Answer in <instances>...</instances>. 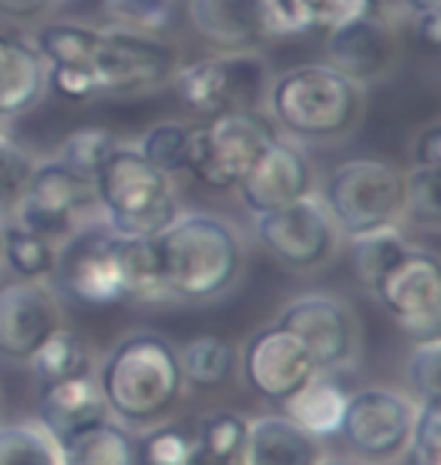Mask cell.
<instances>
[{
	"mask_svg": "<svg viewBox=\"0 0 441 465\" xmlns=\"http://www.w3.org/2000/svg\"><path fill=\"white\" fill-rule=\"evenodd\" d=\"M393 6H399V0H366V9H369L372 15H381V18H387V13Z\"/></svg>",
	"mask_w": 441,
	"mask_h": 465,
	"instance_id": "obj_47",
	"label": "cell"
},
{
	"mask_svg": "<svg viewBox=\"0 0 441 465\" xmlns=\"http://www.w3.org/2000/svg\"><path fill=\"white\" fill-rule=\"evenodd\" d=\"M321 200L345 236L396 227L406 212V173L387 161L354 157L326 175Z\"/></svg>",
	"mask_w": 441,
	"mask_h": 465,
	"instance_id": "obj_5",
	"label": "cell"
},
{
	"mask_svg": "<svg viewBox=\"0 0 441 465\" xmlns=\"http://www.w3.org/2000/svg\"><path fill=\"white\" fill-rule=\"evenodd\" d=\"M4 124H6V121H4V118H0V127H4Z\"/></svg>",
	"mask_w": 441,
	"mask_h": 465,
	"instance_id": "obj_50",
	"label": "cell"
},
{
	"mask_svg": "<svg viewBox=\"0 0 441 465\" xmlns=\"http://www.w3.org/2000/svg\"><path fill=\"white\" fill-rule=\"evenodd\" d=\"M118 254L127 300H157V296H166L155 239L118 236Z\"/></svg>",
	"mask_w": 441,
	"mask_h": 465,
	"instance_id": "obj_31",
	"label": "cell"
},
{
	"mask_svg": "<svg viewBox=\"0 0 441 465\" xmlns=\"http://www.w3.org/2000/svg\"><path fill=\"white\" fill-rule=\"evenodd\" d=\"M170 85L178 104L196 118L257 113L266 104L269 67L257 52H218L182 64Z\"/></svg>",
	"mask_w": 441,
	"mask_h": 465,
	"instance_id": "obj_6",
	"label": "cell"
},
{
	"mask_svg": "<svg viewBox=\"0 0 441 465\" xmlns=\"http://www.w3.org/2000/svg\"><path fill=\"white\" fill-rule=\"evenodd\" d=\"M348 396L351 393L339 384V378H333L330 371H317L285 402V417H290L315 441L336 439L342 430Z\"/></svg>",
	"mask_w": 441,
	"mask_h": 465,
	"instance_id": "obj_23",
	"label": "cell"
},
{
	"mask_svg": "<svg viewBox=\"0 0 441 465\" xmlns=\"http://www.w3.org/2000/svg\"><path fill=\"white\" fill-rule=\"evenodd\" d=\"M0 263H4V221H0Z\"/></svg>",
	"mask_w": 441,
	"mask_h": 465,
	"instance_id": "obj_48",
	"label": "cell"
},
{
	"mask_svg": "<svg viewBox=\"0 0 441 465\" xmlns=\"http://www.w3.org/2000/svg\"><path fill=\"white\" fill-rule=\"evenodd\" d=\"M194 448V435L182 426H157L143 441V462L145 465H187Z\"/></svg>",
	"mask_w": 441,
	"mask_h": 465,
	"instance_id": "obj_42",
	"label": "cell"
},
{
	"mask_svg": "<svg viewBox=\"0 0 441 465\" xmlns=\"http://www.w3.org/2000/svg\"><path fill=\"white\" fill-rule=\"evenodd\" d=\"M34 378L40 384H55V381H67L79 375H94V353L88 348V341L73 330H58L43 341L31 360Z\"/></svg>",
	"mask_w": 441,
	"mask_h": 465,
	"instance_id": "obj_27",
	"label": "cell"
},
{
	"mask_svg": "<svg viewBox=\"0 0 441 465\" xmlns=\"http://www.w3.org/2000/svg\"><path fill=\"white\" fill-rule=\"evenodd\" d=\"M246 435L248 420L242 414L218 411L203 417L194 432V448L187 465H239Z\"/></svg>",
	"mask_w": 441,
	"mask_h": 465,
	"instance_id": "obj_28",
	"label": "cell"
},
{
	"mask_svg": "<svg viewBox=\"0 0 441 465\" xmlns=\"http://www.w3.org/2000/svg\"><path fill=\"white\" fill-rule=\"evenodd\" d=\"M0 465H64V450L40 423H9L0 426Z\"/></svg>",
	"mask_w": 441,
	"mask_h": 465,
	"instance_id": "obj_34",
	"label": "cell"
},
{
	"mask_svg": "<svg viewBox=\"0 0 441 465\" xmlns=\"http://www.w3.org/2000/svg\"><path fill=\"white\" fill-rule=\"evenodd\" d=\"M40 423L55 441L64 444L73 435L91 430L103 420H109V408L103 399V390L97 384V375H79L55 384H40Z\"/></svg>",
	"mask_w": 441,
	"mask_h": 465,
	"instance_id": "obj_20",
	"label": "cell"
},
{
	"mask_svg": "<svg viewBox=\"0 0 441 465\" xmlns=\"http://www.w3.org/2000/svg\"><path fill=\"white\" fill-rule=\"evenodd\" d=\"M52 282L79 305H115L127 300L121 278L118 232L106 224L79 227L58 245Z\"/></svg>",
	"mask_w": 441,
	"mask_h": 465,
	"instance_id": "obj_9",
	"label": "cell"
},
{
	"mask_svg": "<svg viewBox=\"0 0 441 465\" xmlns=\"http://www.w3.org/2000/svg\"><path fill=\"white\" fill-rule=\"evenodd\" d=\"M415 166L424 170H441V124H429L417 134L415 148H411Z\"/></svg>",
	"mask_w": 441,
	"mask_h": 465,
	"instance_id": "obj_43",
	"label": "cell"
},
{
	"mask_svg": "<svg viewBox=\"0 0 441 465\" xmlns=\"http://www.w3.org/2000/svg\"><path fill=\"white\" fill-rule=\"evenodd\" d=\"M248 387L266 402L285 405L308 378L317 375L312 353L296 336L281 327H264L246 341L239 353Z\"/></svg>",
	"mask_w": 441,
	"mask_h": 465,
	"instance_id": "obj_15",
	"label": "cell"
},
{
	"mask_svg": "<svg viewBox=\"0 0 441 465\" xmlns=\"http://www.w3.org/2000/svg\"><path fill=\"white\" fill-rule=\"evenodd\" d=\"M164 293L187 302H205L227 293L242 275V239L227 221L191 212L178 215L155 236Z\"/></svg>",
	"mask_w": 441,
	"mask_h": 465,
	"instance_id": "obj_1",
	"label": "cell"
},
{
	"mask_svg": "<svg viewBox=\"0 0 441 465\" xmlns=\"http://www.w3.org/2000/svg\"><path fill=\"white\" fill-rule=\"evenodd\" d=\"M408 239L402 236L399 227H381L372 232H360V236H348V263L354 278L366 291H372L393 266L406 257Z\"/></svg>",
	"mask_w": 441,
	"mask_h": 465,
	"instance_id": "obj_26",
	"label": "cell"
},
{
	"mask_svg": "<svg viewBox=\"0 0 441 465\" xmlns=\"http://www.w3.org/2000/svg\"><path fill=\"white\" fill-rule=\"evenodd\" d=\"M276 327L303 341L317 371L348 366L356 353L354 312L333 293H303L290 300Z\"/></svg>",
	"mask_w": 441,
	"mask_h": 465,
	"instance_id": "obj_14",
	"label": "cell"
},
{
	"mask_svg": "<svg viewBox=\"0 0 441 465\" xmlns=\"http://www.w3.org/2000/svg\"><path fill=\"white\" fill-rule=\"evenodd\" d=\"M55 254H58L55 242L18 227L15 221L4 224V263L18 278H27V282H45V278H52Z\"/></svg>",
	"mask_w": 441,
	"mask_h": 465,
	"instance_id": "obj_32",
	"label": "cell"
},
{
	"mask_svg": "<svg viewBox=\"0 0 441 465\" xmlns=\"http://www.w3.org/2000/svg\"><path fill=\"white\" fill-rule=\"evenodd\" d=\"M415 402L402 393L384 387H366L348 396L339 435L348 448L363 460H393L406 450L411 423H415Z\"/></svg>",
	"mask_w": 441,
	"mask_h": 465,
	"instance_id": "obj_13",
	"label": "cell"
},
{
	"mask_svg": "<svg viewBox=\"0 0 441 465\" xmlns=\"http://www.w3.org/2000/svg\"><path fill=\"white\" fill-rule=\"evenodd\" d=\"M236 191L255 215H266L315 193V170L303 148L276 136L251 173L236 184Z\"/></svg>",
	"mask_w": 441,
	"mask_h": 465,
	"instance_id": "obj_17",
	"label": "cell"
},
{
	"mask_svg": "<svg viewBox=\"0 0 441 465\" xmlns=\"http://www.w3.org/2000/svg\"><path fill=\"white\" fill-rule=\"evenodd\" d=\"M36 157L0 127V221L9 218L22 203L27 184L34 179Z\"/></svg>",
	"mask_w": 441,
	"mask_h": 465,
	"instance_id": "obj_35",
	"label": "cell"
},
{
	"mask_svg": "<svg viewBox=\"0 0 441 465\" xmlns=\"http://www.w3.org/2000/svg\"><path fill=\"white\" fill-rule=\"evenodd\" d=\"M94 193L106 227L118 236L155 239L178 212V193L170 175L155 170L134 145H118L94 175Z\"/></svg>",
	"mask_w": 441,
	"mask_h": 465,
	"instance_id": "obj_4",
	"label": "cell"
},
{
	"mask_svg": "<svg viewBox=\"0 0 441 465\" xmlns=\"http://www.w3.org/2000/svg\"><path fill=\"white\" fill-rule=\"evenodd\" d=\"M366 13V0H269V31L272 36L330 34Z\"/></svg>",
	"mask_w": 441,
	"mask_h": 465,
	"instance_id": "obj_24",
	"label": "cell"
},
{
	"mask_svg": "<svg viewBox=\"0 0 441 465\" xmlns=\"http://www.w3.org/2000/svg\"><path fill=\"white\" fill-rule=\"evenodd\" d=\"M91 209H97L94 182L70 173L58 161H49L36 163L34 179L27 184L22 203L15 206L13 218L18 227L61 245L70 232L79 230L82 215Z\"/></svg>",
	"mask_w": 441,
	"mask_h": 465,
	"instance_id": "obj_11",
	"label": "cell"
},
{
	"mask_svg": "<svg viewBox=\"0 0 441 465\" xmlns=\"http://www.w3.org/2000/svg\"><path fill=\"white\" fill-rule=\"evenodd\" d=\"M366 88L330 64H303L269 79V118L303 143H333L356 127Z\"/></svg>",
	"mask_w": 441,
	"mask_h": 465,
	"instance_id": "obj_3",
	"label": "cell"
},
{
	"mask_svg": "<svg viewBox=\"0 0 441 465\" xmlns=\"http://www.w3.org/2000/svg\"><path fill=\"white\" fill-rule=\"evenodd\" d=\"M52 0H0V13L9 18H34L49 9Z\"/></svg>",
	"mask_w": 441,
	"mask_h": 465,
	"instance_id": "obj_45",
	"label": "cell"
},
{
	"mask_svg": "<svg viewBox=\"0 0 441 465\" xmlns=\"http://www.w3.org/2000/svg\"><path fill=\"white\" fill-rule=\"evenodd\" d=\"M91 67L103 94L136 97L170 85L182 67L178 49L161 34H143L130 27H106L97 36Z\"/></svg>",
	"mask_w": 441,
	"mask_h": 465,
	"instance_id": "obj_8",
	"label": "cell"
},
{
	"mask_svg": "<svg viewBox=\"0 0 441 465\" xmlns=\"http://www.w3.org/2000/svg\"><path fill=\"white\" fill-rule=\"evenodd\" d=\"M399 6H406L411 15H420L429 9H441V0H399Z\"/></svg>",
	"mask_w": 441,
	"mask_h": 465,
	"instance_id": "obj_46",
	"label": "cell"
},
{
	"mask_svg": "<svg viewBox=\"0 0 441 465\" xmlns=\"http://www.w3.org/2000/svg\"><path fill=\"white\" fill-rule=\"evenodd\" d=\"M187 22L218 52H255L269 31V0H187Z\"/></svg>",
	"mask_w": 441,
	"mask_h": 465,
	"instance_id": "obj_19",
	"label": "cell"
},
{
	"mask_svg": "<svg viewBox=\"0 0 441 465\" xmlns=\"http://www.w3.org/2000/svg\"><path fill=\"white\" fill-rule=\"evenodd\" d=\"M45 88L73 104H88L100 97V79L91 64H49L45 67Z\"/></svg>",
	"mask_w": 441,
	"mask_h": 465,
	"instance_id": "obj_40",
	"label": "cell"
},
{
	"mask_svg": "<svg viewBox=\"0 0 441 465\" xmlns=\"http://www.w3.org/2000/svg\"><path fill=\"white\" fill-rule=\"evenodd\" d=\"M317 465H348V462H339V460H321Z\"/></svg>",
	"mask_w": 441,
	"mask_h": 465,
	"instance_id": "obj_49",
	"label": "cell"
},
{
	"mask_svg": "<svg viewBox=\"0 0 441 465\" xmlns=\"http://www.w3.org/2000/svg\"><path fill=\"white\" fill-rule=\"evenodd\" d=\"M326 64L333 70L345 73L348 79L360 82L366 88L369 82L384 79L393 73L399 61V43L396 31L387 18L366 13L360 18H351L348 25L336 27L326 34Z\"/></svg>",
	"mask_w": 441,
	"mask_h": 465,
	"instance_id": "obj_18",
	"label": "cell"
},
{
	"mask_svg": "<svg viewBox=\"0 0 441 465\" xmlns=\"http://www.w3.org/2000/svg\"><path fill=\"white\" fill-rule=\"evenodd\" d=\"M411 224L424 227L429 232L438 230L441 209H438V170H424L415 166L406 175V212Z\"/></svg>",
	"mask_w": 441,
	"mask_h": 465,
	"instance_id": "obj_38",
	"label": "cell"
},
{
	"mask_svg": "<svg viewBox=\"0 0 441 465\" xmlns=\"http://www.w3.org/2000/svg\"><path fill=\"white\" fill-rule=\"evenodd\" d=\"M438 366H441V339L415 341V351H411V360H408V381H411V387H415L420 402H436L441 396Z\"/></svg>",
	"mask_w": 441,
	"mask_h": 465,
	"instance_id": "obj_41",
	"label": "cell"
},
{
	"mask_svg": "<svg viewBox=\"0 0 441 465\" xmlns=\"http://www.w3.org/2000/svg\"><path fill=\"white\" fill-rule=\"evenodd\" d=\"M260 113H224L194 121L187 130L185 173L209 188H236L272 143Z\"/></svg>",
	"mask_w": 441,
	"mask_h": 465,
	"instance_id": "obj_7",
	"label": "cell"
},
{
	"mask_svg": "<svg viewBox=\"0 0 441 465\" xmlns=\"http://www.w3.org/2000/svg\"><path fill=\"white\" fill-rule=\"evenodd\" d=\"M415 27H417V36L429 45V49H438L441 45V9H429V13L415 15Z\"/></svg>",
	"mask_w": 441,
	"mask_h": 465,
	"instance_id": "obj_44",
	"label": "cell"
},
{
	"mask_svg": "<svg viewBox=\"0 0 441 465\" xmlns=\"http://www.w3.org/2000/svg\"><path fill=\"white\" fill-rule=\"evenodd\" d=\"M321 448L285 414H260L248 420L239 465H317Z\"/></svg>",
	"mask_w": 441,
	"mask_h": 465,
	"instance_id": "obj_22",
	"label": "cell"
},
{
	"mask_svg": "<svg viewBox=\"0 0 441 465\" xmlns=\"http://www.w3.org/2000/svg\"><path fill=\"white\" fill-rule=\"evenodd\" d=\"M378 302L415 341L438 339L441 330V272L438 260L424 248H408L406 257L372 287Z\"/></svg>",
	"mask_w": 441,
	"mask_h": 465,
	"instance_id": "obj_12",
	"label": "cell"
},
{
	"mask_svg": "<svg viewBox=\"0 0 441 465\" xmlns=\"http://www.w3.org/2000/svg\"><path fill=\"white\" fill-rule=\"evenodd\" d=\"M97 384L118 423L155 426L185 390L178 351L164 336L134 332L106 353Z\"/></svg>",
	"mask_w": 441,
	"mask_h": 465,
	"instance_id": "obj_2",
	"label": "cell"
},
{
	"mask_svg": "<svg viewBox=\"0 0 441 465\" xmlns=\"http://www.w3.org/2000/svg\"><path fill=\"white\" fill-rule=\"evenodd\" d=\"M406 448L411 450V465H441V408L436 402H420L411 423Z\"/></svg>",
	"mask_w": 441,
	"mask_h": 465,
	"instance_id": "obj_39",
	"label": "cell"
},
{
	"mask_svg": "<svg viewBox=\"0 0 441 465\" xmlns=\"http://www.w3.org/2000/svg\"><path fill=\"white\" fill-rule=\"evenodd\" d=\"M185 384L196 390H221L227 387L239 369V351L218 336H196L178 351Z\"/></svg>",
	"mask_w": 441,
	"mask_h": 465,
	"instance_id": "obj_25",
	"label": "cell"
},
{
	"mask_svg": "<svg viewBox=\"0 0 441 465\" xmlns=\"http://www.w3.org/2000/svg\"><path fill=\"white\" fill-rule=\"evenodd\" d=\"M175 9L178 0H103V13L115 27L143 34H164L175 22Z\"/></svg>",
	"mask_w": 441,
	"mask_h": 465,
	"instance_id": "obj_37",
	"label": "cell"
},
{
	"mask_svg": "<svg viewBox=\"0 0 441 465\" xmlns=\"http://www.w3.org/2000/svg\"><path fill=\"white\" fill-rule=\"evenodd\" d=\"M187 130L191 124H182V121H161V124H152L139 139L136 152L145 157L155 170H161L164 175H175L185 173V157H187Z\"/></svg>",
	"mask_w": 441,
	"mask_h": 465,
	"instance_id": "obj_36",
	"label": "cell"
},
{
	"mask_svg": "<svg viewBox=\"0 0 441 465\" xmlns=\"http://www.w3.org/2000/svg\"><path fill=\"white\" fill-rule=\"evenodd\" d=\"M100 27L76 25V22H49L34 31L31 45L36 54L49 64H91L97 49Z\"/></svg>",
	"mask_w": 441,
	"mask_h": 465,
	"instance_id": "obj_30",
	"label": "cell"
},
{
	"mask_svg": "<svg viewBox=\"0 0 441 465\" xmlns=\"http://www.w3.org/2000/svg\"><path fill=\"white\" fill-rule=\"evenodd\" d=\"M118 145L121 143H118L115 130L100 127V124H85V127H76L73 134H67L55 161L61 166H67L70 173L82 175V179L94 182V175L100 173V166L106 163V157L115 152Z\"/></svg>",
	"mask_w": 441,
	"mask_h": 465,
	"instance_id": "obj_33",
	"label": "cell"
},
{
	"mask_svg": "<svg viewBox=\"0 0 441 465\" xmlns=\"http://www.w3.org/2000/svg\"><path fill=\"white\" fill-rule=\"evenodd\" d=\"M45 61L22 36L0 34V118H18L45 94Z\"/></svg>",
	"mask_w": 441,
	"mask_h": 465,
	"instance_id": "obj_21",
	"label": "cell"
},
{
	"mask_svg": "<svg viewBox=\"0 0 441 465\" xmlns=\"http://www.w3.org/2000/svg\"><path fill=\"white\" fill-rule=\"evenodd\" d=\"M255 232L266 254L276 257L290 272H312V269L330 263L342 236L324 200L315 193L287 203L276 212H266V215H257Z\"/></svg>",
	"mask_w": 441,
	"mask_h": 465,
	"instance_id": "obj_10",
	"label": "cell"
},
{
	"mask_svg": "<svg viewBox=\"0 0 441 465\" xmlns=\"http://www.w3.org/2000/svg\"><path fill=\"white\" fill-rule=\"evenodd\" d=\"M61 330V305L49 284L18 282L0 284V353L27 362L52 332Z\"/></svg>",
	"mask_w": 441,
	"mask_h": 465,
	"instance_id": "obj_16",
	"label": "cell"
},
{
	"mask_svg": "<svg viewBox=\"0 0 441 465\" xmlns=\"http://www.w3.org/2000/svg\"><path fill=\"white\" fill-rule=\"evenodd\" d=\"M64 465H136V448L118 423L103 420L61 444Z\"/></svg>",
	"mask_w": 441,
	"mask_h": 465,
	"instance_id": "obj_29",
	"label": "cell"
}]
</instances>
